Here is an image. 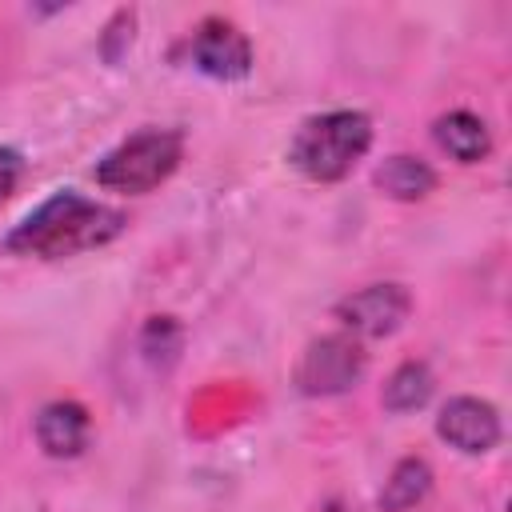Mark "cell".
Returning <instances> with one entry per match:
<instances>
[{
	"label": "cell",
	"instance_id": "cell-1",
	"mask_svg": "<svg viewBox=\"0 0 512 512\" xmlns=\"http://www.w3.org/2000/svg\"><path fill=\"white\" fill-rule=\"evenodd\" d=\"M124 224H128L124 212L64 188V192H52L40 208H32L4 236V248L12 256L60 260V256H76V252H88V248L116 240L124 232Z\"/></svg>",
	"mask_w": 512,
	"mask_h": 512
},
{
	"label": "cell",
	"instance_id": "cell-2",
	"mask_svg": "<svg viewBox=\"0 0 512 512\" xmlns=\"http://www.w3.org/2000/svg\"><path fill=\"white\" fill-rule=\"evenodd\" d=\"M368 148H372V120L356 108H340V112L304 120L292 136L288 156L308 180L332 184V180H344Z\"/></svg>",
	"mask_w": 512,
	"mask_h": 512
},
{
	"label": "cell",
	"instance_id": "cell-3",
	"mask_svg": "<svg viewBox=\"0 0 512 512\" xmlns=\"http://www.w3.org/2000/svg\"><path fill=\"white\" fill-rule=\"evenodd\" d=\"M180 156H184V136L176 128H140L96 164V184L108 192L140 196L160 188L176 172Z\"/></svg>",
	"mask_w": 512,
	"mask_h": 512
},
{
	"label": "cell",
	"instance_id": "cell-4",
	"mask_svg": "<svg viewBox=\"0 0 512 512\" xmlns=\"http://www.w3.org/2000/svg\"><path fill=\"white\" fill-rule=\"evenodd\" d=\"M364 376V352L352 336H320L296 364V388L304 396H340Z\"/></svg>",
	"mask_w": 512,
	"mask_h": 512
},
{
	"label": "cell",
	"instance_id": "cell-5",
	"mask_svg": "<svg viewBox=\"0 0 512 512\" xmlns=\"http://www.w3.org/2000/svg\"><path fill=\"white\" fill-rule=\"evenodd\" d=\"M408 312H412V296L404 284H368L336 304V320L348 332L368 336V340H380V336H392L396 328H404Z\"/></svg>",
	"mask_w": 512,
	"mask_h": 512
},
{
	"label": "cell",
	"instance_id": "cell-6",
	"mask_svg": "<svg viewBox=\"0 0 512 512\" xmlns=\"http://www.w3.org/2000/svg\"><path fill=\"white\" fill-rule=\"evenodd\" d=\"M188 60L212 80H240L252 72V44L228 20H204L188 40Z\"/></svg>",
	"mask_w": 512,
	"mask_h": 512
},
{
	"label": "cell",
	"instance_id": "cell-7",
	"mask_svg": "<svg viewBox=\"0 0 512 512\" xmlns=\"http://www.w3.org/2000/svg\"><path fill=\"white\" fill-rule=\"evenodd\" d=\"M436 432L440 440H448L456 452L464 456H480L492 452L500 444V412L488 400L476 396H452L440 416H436Z\"/></svg>",
	"mask_w": 512,
	"mask_h": 512
},
{
	"label": "cell",
	"instance_id": "cell-8",
	"mask_svg": "<svg viewBox=\"0 0 512 512\" xmlns=\"http://www.w3.org/2000/svg\"><path fill=\"white\" fill-rule=\"evenodd\" d=\"M36 440L48 456L72 460L88 448V412L76 400H52L36 416Z\"/></svg>",
	"mask_w": 512,
	"mask_h": 512
},
{
	"label": "cell",
	"instance_id": "cell-9",
	"mask_svg": "<svg viewBox=\"0 0 512 512\" xmlns=\"http://www.w3.org/2000/svg\"><path fill=\"white\" fill-rule=\"evenodd\" d=\"M432 136H436V144H440L452 160H460V164H476V160H484V156L492 152L488 124H484L476 112H464V108L440 116V120L432 124Z\"/></svg>",
	"mask_w": 512,
	"mask_h": 512
},
{
	"label": "cell",
	"instance_id": "cell-10",
	"mask_svg": "<svg viewBox=\"0 0 512 512\" xmlns=\"http://www.w3.org/2000/svg\"><path fill=\"white\" fill-rule=\"evenodd\" d=\"M428 492H432V468H428V460L404 456V460L388 472V480H384V488H380V512H408V508H416Z\"/></svg>",
	"mask_w": 512,
	"mask_h": 512
},
{
	"label": "cell",
	"instance_id": "cell-11",
	"mask_svg": "<svg viewBox=\"0 0 512 512\" xmlns=\"http://www.w3.org/2000/svg\"><path fill=\"white\" fill-rule=\"evenodd\" d=\"M376 184L392 200H424L436 188V172L420 156H388L376 168Z\"/></svg>",
	"mask_w": 512,
	"mask_h": 512
},
{
	"label": "cell",
	"instance_id": "cell-12",
	"mask_svg": "<svg viewBox=\"0 0 512 512\" xmlns=\"http://www.w3.org/2000/svg\"><path fill=\"white\" fill-rule=\"evenodd\" d=\"M432 388H436V380H432L428 364L408 360V364H400L388 376V384H384V408L388 412H416V408H424L432 400Z\"/></svg>",
	"mask_w": 512,
	"mask_h": 512
},
{
	"label": "cell",
	"instance_id": "cell-13",
	"mask_svg": "<svg viewBox=\"0 0 512 512\" xmlns=\"http://www.w3.org/2000/svg\"><path fill=\"white\" fill-rule=\"evenodd\" d=\"M20 172H24V160H20V152L16 148H0V204L16 192V184H20Z\"/></svg>",
	"mask_w": 512,
	"mask_h": 512
}]
</instances>
